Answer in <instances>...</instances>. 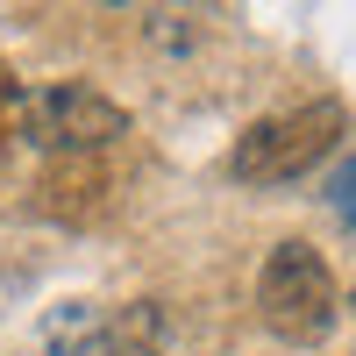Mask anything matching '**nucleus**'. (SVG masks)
I'll return each instance as SVG.
<instances>
[{
  "label": "nucleus",
  "instance_id": "nucleus-1",
  "mask_svg": "<svg viewBox=\"0 0 356 356\" xmlns=\"http://www.w3.org/2000/svg\"><path fill=\"white\" fill-rule=\"evenodd\" d=\"M342 129H349L342 100H300V107H278V114H264V122H250L243 136H235L228 171L243 178V186H292V178H307V171L342 143Z\"/></svg>",
  "mask_w": 356,
  "mask_h": 356
},
{
  "label": "nucleus",
  "instance_id": "nucleus-2",
  "mask_svg": "<svg viewBox=\"0 0 356 356\" xmlns=\"http://www.w3.org/2000/svg\"><path fill=\"white\" fill-rule=\"evenodd\" d=\"M15 136L43 157H100L129 136V114L114 107L100 86H79V79H57V86H36L22 93L15 107Z\"/></svg>",
  "mask_w": 356,
  "mask_h": 356
},
{
  "label": "nucleus",
  "instance_id": "nucleus-6",
  "mask_svg": "<svg viewBox=\"0 0 356 356\" xmlns=\"http://www.w3.org/2000/svg\"><path fill=\"white\" fill-rule=\"evenodd\" d=\"M15 107H22V86H15L8 72H0V143L15 136Z\"/></svg>",
  "mask_w": 356,
  "mask_h": 356
},
{
  "label": "nucleus",
  "instance_id": "nucleus-3",
  "mask_svg": "<svg viewBox=\"0 0 356 356\" xmlns=\"http://www.w3.org/2000/svg\"><path fill=\"white\" fill-rule=\"evenodd\" d=\"M335 271L314 243H278L257 271V314L278 342H321L335 328Z\"/></svg>",
  "mask_w": 356,
  "mask_h": 356
},
{
  "label": "nucleus",
  "instance_id": "nucleus-7",
  "mask_svg": "<svg viewBox=\"0 0 356 356\" xmlns=\"http://www.w3.org/2000/svg\"><path fill=\"white\" fill-rule=\"evenodd\" d=\"M328 193H335V207H342V214L356 221V157H349V164L335 171V186H328Z\"/></svg>",
  "mask_w": 356,
  "mask_h": 356
},
{
  "label": "nucleus",
  "instance_id": "nucleus-5",
  "mask_svg": "<svg viewBox=\"0 0 356 356\" xmlns=\"http://www.w3.org/2000/svg\"><path fill=\"white\" fill-rule=\"evenodd\" d=\"M107 186H114V178H107L100 157H50L36 193H43V207H50L57 221H93L100 207H107Z\"/></svg>",
  "mask_w": 356,
  "mask_h": 356
},
{
  "label": "nucleus",
  "instance_id": "nucleus-4",
  "mask_svg": "<svg viewBox=\"0 0 356 356\" xmlns=\"http://www.w3.org/2000/svg\"><path fill=\"white\" fill-rule=\"evenodd\" d=\"M50 349L57 356H164L157 342V314H93V307H65L50 321Z\"/></svg>",
  "mask_w": 356,
  "mask_h": 356
}]
</instances>
